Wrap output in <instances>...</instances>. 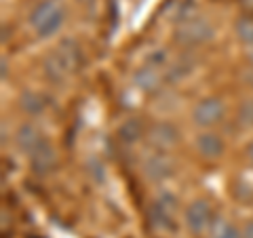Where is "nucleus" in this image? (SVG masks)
Here are the masks:
<instances>
[{
  "instance_id": "1",
  "label": "nucleus",
  "mask_w": 253,
  "mask_h": 238,
  "mask_svg": "<svg viewBox=\"0 0 253 238\" xmlns=\"http://www.w3.org/2000/svg\"><path fill=\"white\" fill-rule=\"evenodd\" d=\"M28 21L38 38H51L61 30L63 21H66V6L61 4V0H41L30 11Z\"/></svg>"
},
{
  "instance_id": "2",
  "label": "nucleus",
  "mask_w": 253,
  "mask_h": 238,
  "mask_svg": "<svg viewBox=\"0 0 253 238\" xmlns=\"http://www.w3.org/2000/svg\"><path fill=\"white\" fill-rule=\"evenodd\" d=\"M213 36H215V30L203 17H192L188 21H181L175 26V30H173V40H175V44L186 46V49L207 44L209 40H213Z\"/></svg>"
},
{
  "instance_id": "3",
  "label": "nucleus",
  "mask_w": 253,
  "mask_h": 238,
  "mask_svg": "<svg viewBox=\"0 0 253 238\" xmlns=\"http://www.w3.org/2000/svg\"><path fill=\"white\" fill-rule=\"evenodd\" d=\"M175 211H177V198L171 192H161L156 196V200L150 204V221H152L154 228L163 230V232H173L177 228Z\"/></svg>"
},
{
  "instance_id": "4",
  "label": "nucleus",
  "mask_w": 253,
  "mask_h": 238,
  "mask_svg": "<svg viewBox=\"0 0 253 238\" xmlns=\"http://www.w3.org/2000/svg\"><path fill=\"white\" fill-rule=\"evenodd\" d=\"M141 171H144L146 179H150L152 184H163V181H167L175 175V162H173V158L169 154L156 152L146 156Z\"/></svg>"
},
{
  "instance_id": "5",
  "label": "nucleus",
  "mask_w": 253,
  "mask_h": 238,
  "mask_svg": "<svg viewBox=\"0 0 253 238\" xmlns=\"http://www.w3.org/2000/svg\"><path fill=\"white\" fill-rule=\"evenodd\" d=\"M184 221H186L190 232H194V234H201V232H205V230H209L211 224L215 221L213 219L211 204L205 200V198L192 200L184 211Z\"/></svg>"
},
{
  "instance_id": "6",
  "label": "nucleus",
  "mask_w": 253,
  "mask_h": 238,
  "mask_svg": "<svg viewBox=\"0 0 253 238\" xmlns=\"http://www.w3.org/2000/svg\"><path fill=\"white\" fill-rule=\"evenodd\" d=\"M221 118H224V104L217 97H205L192 110V120L201 129H209L215 126Z\"/></svg>"
},
{
  "instance_id": "7",
  "label": "nucleus",
  "mask_w": 253,
  "mask_h": 238,
  "mask_svg": "<svg viewBox=\"0 0 253 238\" xmlns=\"http://www.w3.org/2000/svg\"><path fill=\"white\" fill-rule=\"evenodd\" d=\"M146 137L150 141V146H154L158 152H165V150L173 148L179 141V129L173 122L158 120L148 129Z\"/></svg>"
},
{
  "instance_id": "8",
  "label": "nucleus",
  "mask_w": 253,
  "mask_h": 238,
  "mask_svg": "<svg viewBox=\"0 0 253 238\" xmlns=\"http://www.w3.org/2000/svg\"><path fill=\"white\" fill-rule=\"evenodd\" d=\"M55 164H57V152H55V146L49 139H44L42 144L30 154V166L36 175H46V173H51L55 169Z\"/></svg>"
},
{
  "instance_id": "9",
  "label": "nucleus",
  "mask_w": 253,
  "mask_h": 238,
  "mask_svg": "<svg viewBox=\"0 0 253 238\" xmlns=\"http://www.w3.org/2000/svg\"><path fill=\"white\" fill-rule=\"evenodd\" d=\"M42 141H44V135L41 133V129H38L36 124H32V122L19 124L17 133H15V144H17V150L21 154H28V156L34 152Z\"/></svg>"
},
{
  "instance_id": "10",
  "label": "nucleus",
  "mask_w": 253,
  "mask_h": 238,
  "mask_svg": "<svg viewBox=\"0 0 253 238\" xmlns=\"http://www.w3.org/2000/svg\"><path fill=\"white\" fill-rule=\"evenodd\" d=\"M131 80H133V84H135V89H139L141 93H156L158 89H161L165 76H161V72H158L156 68L144 63V66L133 72Z\"/></svg>"
},
{
  "instance_id": "11",
  "label": "nucleus",
  "mask_w": 253,
  "mask_h": 238,
  "mask_svg": "<svg viewBox=\"0 0 253 238\" xmlns=\"http://www.w3.org/2000/svg\"><path fill=\"white\" fill-rule=\"evenodd\" d=\"M196 150L203 158L207 160H217L224 154V139L219 137L217 133H211V131H203L199 137H196Z\"/></svg>"
},
{
  "instance_id": "12",
  "label": "nucleus",
  "mask_w": 253,
  "mask_h": 238,
  "mask_svg": "<svg viewBox=\"0 0 253 238\" xmlns=\"http://www.w3.org/2000/svg\"><path fill=\"white\" fill-rule=\"evenodd\" d=\"M55 53H57V57L61 59L63 66L68 68L70 74H74L76 70L83 66V51H81V46H78L74 40H70V38L61 40L59 46L55 49Z\"/></svg>"
},
{
  "instance_id": "13",
  "label": "nucleus",
  "mask_w": 253,
  "mask_h": 238,
  "mask_svg": "<svg viewBox=\"0 0 253 238\" xmlns=\"http://www.w3.org/2000/svg\"><path fill=\"white\" fill-rule=\"evenodd\" d=\"M146 133L148 131L139 118H126V120L118 124L116 137L121 139V144H125V146H135L137 141H141V137H144Z\"/></svg>"
},
{
  "instance_id": "14",
  "label": "nucleus",
  "mask_w": 253,
  "mask_h": 238,
  "mask_svg": "<svg viewBox=\"0 0 253 238\" xmlns=\"http://www.w3.org/2000/svg\"><path fill=\"white\" fill-rule=\"evenodd\" d=\"M192 70H194V61L190 59V57H179L177 61H173L167 66V70H165V80L167 82H181V80H186V78L192 74Z\"/></svg>"
},
{
  "instance_id": "15",
  "label": "nucleus",
  "mask_w": 253,
  "mask_h": 238,
  "mask_svg": "<svg viewBox=\"0 0 253 238\" xmlns=\"http://www.w3.org/2000/svg\"><path fill=\"white\" fill-rule=\"evenodd\" d=\"M19 108L23 110L26 114L32 116H38L46 110V97L38 91H23L21 97H19Z\"/></svg>"
},
{
  "instance_id": "16",
  "label": "nucleus",
  "mask_w": 253,
  "mask_h": 238,
  "mask_svg": "<svg viewBox=\"0 0 253 238\" xmlns=\"http://www.w3.org/2000/svg\"><path fill=\"white\" fill-rule=\"evenodd\" d=\"M44 76L49 78L51 82H63L70 76L68 68L61 63V59L57 57V53H55V51H51L44 57Z\"/></svg>"
},
{
  "instance_id": "17",
  "label": "nucleus",
  "mask_w": 253,
  "mask_h": 238,
  "mask_svg": "<svg viewBox=\"0 0 253 238\" xmlns=\"http://www.w3.org/2000/svg\"><path fill=\"white\" fill-rule=\"evenodd\" d=\"M211 238H243V232L230 219H215L209 228Z\"/></svg>"
},
{
  "instance_id": "18",
  "label": "nucleus",
  "mask_w": 253,
  "mask_h": 238,
  "mask_svg": "<svg viewBox=\"0 0 253 238\" xmlns=\"http://www.w3.org/2000/svg\"><path fill=\"white\" fill-rule=\"evenodd\" d=\"M196 0H181V2H177V9L175 13H173V21H175V26L181 21H188L196 17Z\"/></svg>"
},
{
  "instance_id": "19",
  "label": "nucleus",
  "mask_w": 253,
  "mask_h": 238,
  "mask_svg": "<svg viewBox=\"0 0 253 238\" xmlns=\"http://www.w3.org/2000/svg\"><path fill=\"white\" fill-rule=\"evenodd\" d=\"M234 30H236V36L241 38V42L253 46V19L251 17H241L236 21Z\"/></svg>"
},
{
  "instance_id": "20",
  "label": "nucleus",
  "mask_w": 253,
  "mask_h": 238,
  "mask_svg": "<svg viewBox=\"0 0 253 238\" xmlns=\"http://www.w3.org/2000/svg\"><path fill=\"white\" fill-rule=\"evenodd\" d=\"M86 171H89V175L95 184H101V181L106 179V166L97 156H91L89 160H86Z\"/></svg>"
},
{
  "instance_id": "21",
  "label": "nucleus",
  "mask_w": 253,
  "mask_h": 238,
  "mask_svg": "<svg viewBox=\"0 0 253 238\" xmlns=\"http://www.w3.org/2000/svg\"><path fill=\"white\" fill-rule=\"evenodd\" d=\"M146 63L148 66H152L156 70H163L169 66V55L165 49H152L148 55H146Z\"/></svg>"
},
{
  "instance_id": "22",
  "label": "nucleus",
  "mask_w": 253,
  "mask_h": 238,
  "mask_svg": "<svg viewBox=\"0 0 253 238\" xmlns=\"http://www.w3.org/2000/svg\"><path fill=\"white\" fill-rule=\"evenodd\" d=\"M239 122L245 126V129H251L253 126V99L243 101L239 108Z\"/></svg>"
},
{
  "instance_id": "23",
  "label": "nucleus",
  "mask_w": 253,
  "mask_h": 238,
  "mask_svg": "<svg viewBox=\"0 0 253 238\" xmlns=\"http://www.w3.org/2000/svg\"><path fill=\"white\" fill-rule=\"evenodd\" d=\"M243 238H253V221H249L243 230Z\"/></svg>"
},
{
  "instance_id": "24",
  "label": "nucleus",
  "mask_w": 253,
  "mask_h": 238,
  "mask_svg": "<svg viewBox=\"0 0 253 238\" xmlns=\"http://www.w3.org/2000/svg\"><path fill=\"white\" fill-rule=\"evenodd\" d=\"M247 158H249V162L253 164V141H251V144L247 146Z\"/></svg>"
},
{
  "instance_id": "25",
  "label": "nucleus",
  "mask_w": 253,
  "mask_h": 238,
  "mask_svg": "<svg viewBox=\"0 0 253 238\" xmlns=\"http://www.w3.org/2000/svg\"><path fill=\"white\" fill-rule=\"evenodd\" d=\"M0 66H2V80L6 78V59L2 57V61H0Z\"/></svg>"
},
{
  "instance_id": "26",
  "label": "nucleus",
  "mask_w": 253,
  "mask_h": 238,
  "mask_svg": "<svg viewBox=\"0 0 253 238\" xmlns=\"http://www.w3.org/2000/svg\"><path fill=\"white\" fill-rule=\"evenodd\" d=\"M2 144H6V129H4V124H2Z\"/></svg>"
},
{
  "instance_id": "27",
  "label": "nucleus",
  "mask_w": 253,
  "mask_h": 238,
  "mask_svg": "<svg viewBox=\"0 0 253 238\" xmlns=\"http://www.w3.org/2000/svg\"><path fill=\"white\" fill-rule=\"evenodd\" d=\"M243 4H247V6H251V9H253V0H243Z\"/></svg>"
}]
</instances>
